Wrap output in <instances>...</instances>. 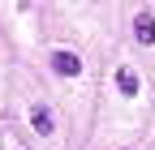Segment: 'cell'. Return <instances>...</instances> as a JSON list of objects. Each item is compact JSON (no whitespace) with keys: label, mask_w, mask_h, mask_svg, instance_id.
I'll return each instance as SVG.
<instances>
[{"label":"cell","mask_w":155,"mask_h":150,"mask_svg":"<svg viewBox=\"0 0 155 150\" xmlns=\"http://www.w3.org/2000/svg\"><path fill=\"white\" fill-rule=\"evenodd\" d=\"M30 129H35L39 137L56 133V116H52V107H43V103H39V107H30Z\"/></svg>","instance_id":"obj_1"},{"label":"cell","mask_w":155,"mask_h":150,"mask_svg":"<svg viewBox=\"0 0 155 150\" xmlns=\"http://www.w3.org/2000/svg\"><path fill=\"white\" fill-rule=\"evenodd\" d=\"M52 69L61 73V77H78V73H82V60H78L73 52H52Z\"/></svg>","instance_id":"obj_2"},{"label":"cell","mask_w":155,"mask_h":150,"mask_svg":"<svg viewBox=\"0 0 155 150\" xmlns=\"http://www.w3.org/2000/svg\"><path fill=\"white\" fill-rule=\"evenodd\" d=\"M134 39H138L142 47L155 43V17H151V13H138V17H134Z\"/></svg>","instance_id":"obj_3"},{"label":"cell","mask_w":155,"mask_h":150,"mask_svg":"<svg viewBox=\"0 0 155 150\" xmlns=\"http://www.w3.org/2000/svg\"><path fill=\"white\" fill-rule=\"evenodd\" d=\"M116 86H121V95H138V77H134L129 69H121V73H116Z\"/></svg>","instance_id":"obj_4"}]
</instances>
